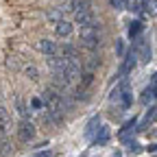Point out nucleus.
Listing matches in <instances>:
<instances>
[{"mask_svg": "<svg viewBox=\"0 0 157 157\" xmlns=\"http://www.w3.org/2000/svg\"><path fill=\"white\" fill-rule=\"evenodd\" d=\"M31 105H33V109H42V107H44L42 98H33V101H31Z\"/></svg>", "mask_w": 157, "mask_h": 157, "instance_id": "412c9836", "label": "nucleus"}, {"mask_svg": "<svg viewBox=\"0 0 157 157\" xmlns=\"http://www.w3.org/2000/svg\"><path fill=\"white\" fill-rule=\"evenodd\" d=\"M98 66H101V59H98L96 55H90V57H87V61H85V68H87V72L96 70Z\"/></svg>", "mask_w": 157, "mask_h": 157, "instance_id": "2eb2a0df", "label": "nucleus"}, {"mask_svg": "<svg viewBox=\"0 0 157 157\" xmlns=\"http://www.w3.org/2000/svg\"><path fill=\"white\" fill-rule=\"evenodd\" d=\"M111 98L120 103L122 109H129V107H131V101H133V98H131V87H129V81H127V78L120 83V87H116V92H113Z\"/></svg>", "mask_w": 157, "mask_h": 157, "instance_id": "39448f33", "label": "nucleus"}, {"mask_svg": "<svg viewBox=\"0 0 157 157\" xmlns=\"http://www.w3.org/2000/svg\"><path fill=\"white\" fill-rule=\"evenodd\" d=\"M116 50H118V55H122V52H124V48H122V42H120V39H118V44H116Z\"/></svg>", "mask_w": 157, "mask_h": 157, "instance_id": "b1692460", "label": "nucleus"}, {"mask_svg": "<svg viewBox=\"0 0 157 157\" xmlns=\"http://www.w3.org/2000/svg\"><path fill=\"white\" fill-rule=\"evenodd\" d=\"M35 124L29 120V118H22L17 124V137H20V142H31L33 137H35Z\"/></svg>", "mask_w": 157, "mask_h": 157, "instance_id": "0eeeda50", "label": "nucleus"}, {"mask_svg": "<svg viewBox=\"0 0 157 157\" xmlns=\"http://www.w3.org/2000/svg\"><path fill=\"white\" fill-rule=\"evenodd\" d=\"M109 5H111L116 11H120V9H124V5H127V2H124V0H109Z\"/></svg>", "mask_w": 157, "mask_h": 157, "instance_id": "6ab92c4d", "label": "nucleus"}, {"mask_svg": "<svg viewBox=\"0 0 157 157\" xmlns=\"http://www.w3.org/2000/svg\"><path fill=\"white\" fill-rule=\"evenodd\" d=\"M101 39H103V31H101V24H90V26H83L81 33H78V42H81L83 48H87L90 52H94L98 46H101Z\"/></svg>", "mask_w": 157, "mask_h": 157, "instance_id": "7ed1b4c3", "label": "nucleus"}, {"mask_svg": "<svg viewBox=\"0 0 157 157\" xmlns=\"http://www.w3.org/2000/svg\"><path fill=\"white\" fill-rule=\"evenodd\" d=\"M153 98H155V96H153L151 87H146V90H144V96H142V103H144V105H148V101H153Z\"/></svg>", "mask_w": 157, "mask_h": 157, "instance_id": "aec40b11", "label": "nucleus"}, {"mask_svg": "<svg viewBox=\"0 0 157 157\" xmlns=\"http://www.w3.org/2000/svg\"><path fill=\"white\" fill-rule=\"evenodd\" d=\"M35 48H37L39 52L48 55V57L57 55V44H55V42H50V39H39V42L35 44Z\"/></svg>", "mask_w": 157, "mask_h": 157, "instance_id": "9d476101", "label": "nucleus"}, {"mask_svg": "<svg viewBox=\"0 0 157 157\" xmlns=\"http://www.w3.org/2000/svg\"><path fill=\"white\" fill-rule=\"evenodd\" d=\"M135 63H137V57H135V52H133V48L129 50V55L124 57V61H122V66H120V72H118V74H120L122 78H127V74L135 68Z\"/></svg>", "mask_w": 157, "mask_h": 157, "instance_id": "6e6552de", "label": "nucleus"}, {"mask_svg": "<svg viewBox=\"0 0 157 157\" xmlns=\"http://www.w3.org/2000/svg\"><path fill=\"white\" fill-rule=\"evenodd\" d=\"M9 133H11V113L0 107V155L9 153Z\"/></svg>", "mask_w": 157, "mask_h": 157, "instance_id": "20e7f679", "label": "nucleus"}, {"mask_svg": "<svg viewBox=\"0 0 157 157\" xmlns=\"http://www.w3.org/2000/svg\"><path fill=\"white\" fill-rule=\"evenodd\" d=\"M98 131H101V133H96V135H94V140H92L96 146H98V144H105V142L109 140V129H107V127H101Z\"/></svg>", "mask_w": 157, "mask_h": 157, "instance_id": "ddd939ff", "label": "nucleus"}, {"mask_svg": "<svg viewBox=\"0 0 157 157\" xmlns=\"http://www.w3.org/2000/svg\"><path fill=\"white\" fill-rule=\"evenodd\" d=\"M133 52H135V57L140 59L142 63H148V61H151V44L146 42L144 37H135V46H133Z\"/></svg>", "mask_w": 157, "mask_h": 157, "instance_id": "423d86ee", "label": "nucleus"}, {"mask_svg": "<svg viewBox=\"0 0 157 157\" xmlns=\"http://www.w3.org/2000/svg\"><path fill=\"white\" fill-rule=\"evenodd\" d=\"M151 92H153V96L157 98V74L153 76V81H151Z\"/></svg>", "mask_w": 157, "mask_h": 157, "instance_id": "4be33fe9", "label": "nucleus"}, {"mask_svg": "<svg viewBox=\"0 0 157 157\" xmlns=\"http://www.w3.org/2000/svg\"><path fill=\"white\" fill-rule=\"evenodd\" d=\"M146 151H148V153H157V144H151Z\"/></svg>", "mask_w": 157, "mask_h": 157, "instance_id": "393cba45", "label": "nucleus"}, {"mask_svg": "<svg viewBox=\"0 0 157 157\" xmlns=\"http://www.w3.org/2000/svg\"><path fill=\"white\" fill-rule=\"evenodd\" d=\"M133 129H135V118H131V120H127V122H124V127L120 129V133H118V135H120L122 140H124V137H127V133H129V131H133Z\"/></svg>", "mask_w": 157, "mask_h": 157, "instance_id": "f3484780", "label": "nucleus"}, {"mask_svg": "<svg viewBox=\"0 0 157 157\" xmlns=\"http://www.w3.org/2000/svg\"><path fill=\"white\" fill-rule=\"evenodd\" d=\"M155 111H157V107H151V109L146 111V116H144V120H142L140 124H137V129H135V131H144V129H146V124H148V122L153 120V118H155Z\"/></svg>", "mask_w": 157, "mask_h": 157, "instance_id": "4468645a", "label": "nucleus"}, {"mask_svg": "<svg viewBox=\"0 0 157 157\" xmlns=\"http://www.w3.org/2000/svg\"><path fill=\"white\" fill-rule=\"evenodd\" d=\"M142 31H144V24L140 22V20H133L131 26H129V37H131V39L140 37V33H142Z\"/></svg>", "mask_w": 157, "mask_h": 157, "instance_id": "f8f14e48", "label": "nucleus"}, {"mask_svg": "<svg viewBox=\"0 0 157 157\" xmlns=\"http://www.w3.org/2000/svg\"><path fill=\"white\" fill-rule=\"evenodd\" d=\"M48 155H50V153H48V151H46V153H39V155H37V157H48Z\"/></svg>", "mask_w": 157, "mask_h": 157, "instance_id": "a878e982", "label": "nucleus"}, {"mask_svg": "<svg viewBox=\"0 0 157 157\" xmlns=\"http://www.w3.org/2000/svg\"><path fill=\"white\" fill-rule=\"evenodd\" d=\"M42 103H44V107H46V113H48L50 120L57 122V124H61V122H63V113H66V109H68L63 90H57V87L44 90Z\"/></svg>", "mask_w": 157, "mask_h": 157, "instance_id": "f257e3e1", "label": "nucleus"}, {"mask_svg": "<svg viewBox=\"0 0 157 157\" xmlns=\"http://www.w3.org/2000/svg\"><path fill=\"white\" fill-rule=\"evenodd\" d=\"M155 120H157V113H155Z\"/></svg>", "mask_w": 157, "mask_h": 157, "instance_id": "bb28decb", "label": "nucleus"}, {"mask_svg": "<svg viewBox=\"0 0 157 157\" xmlns=\"http://www.w3.org/2000/svg\"><path fill=\"white\" fill-rule=\"evenodd\" d=\"M129 155H137V153H140L142 148H140V144H137V142H129Z\"/></svg>", "mask_w": 157, "mask_h": 157, "instance_id": "a211bd4d", "label": "nucleus"}, {"mask_svg": "<svg viewBox=\"0 0 157 157\" xmlns=\"http://www.w3.org/2000/svg\"><path fill=\"white\" fill-rule=\"evenodd\" d=\"M72 13H74V22L83 26L96 24V15H94V7H92V0H74L72 2Z\"/></svg>", "mask_w": 157, "mask_h": 157, "instance_id": "f03ea898", "label": "nucleus"}, {"mask_svg": "<svg viewBox=\"0 0 157 157\" xmlns=\"http://www.w3.org/2000/svg\"><path fill=\"white\" fill-rule=\"evenodd\" d=\"M144 11L151 15V17H157V0H146V2H144Z\"/></svg>", "mask_w": 157, "mask_h": 157, "instance_id": "dca6fc26", "label": "nucleus"}, {"mask_svg": "<svg viewBox=\"0 0 157 157\" xmlns=\"http://www.w3.org/2000/svg\"><path fill=\"white\" fill-rule=\"evenodd\" d=\"M98 129H101V116H94V118H90V122L85 124L83 135L87 137V140H94V135L98 133Z\"/></svg>", "mask_w": 157, "mask_h": 157, "instance_id": "1a4fd4ad", "label": "nucleus"}, {"mask_svg": "<svg viewBox=\"0 0 157 157\" xmlns=\"http://www.w3.org/2000/svg\"><path fill=\"white\" fill-rule=\"evenodd\" d=\"M26 74H31V78H37V70H35L33 66H29V68H26Z\"/></svg>", "mask_w": 157, "mask_h": 157, "instance_id": "5701e85b", "label": "nucleus"}, {"mask_svg": "<svg viewBox=\"0 0 157 157\" xmlns=\"http://www.w3.org/2000/svg\"><path fill=\"white\" fill-rule=\"evenodd\" d=\"M70 33H72V24L66 22V20H59L57 26H55V35L57 37H68Z\"/></svg>", "mask_w": 157, "mask_h": 157, "instance_id": "9b49d317", "label": "nucleus"}]
</instances>
